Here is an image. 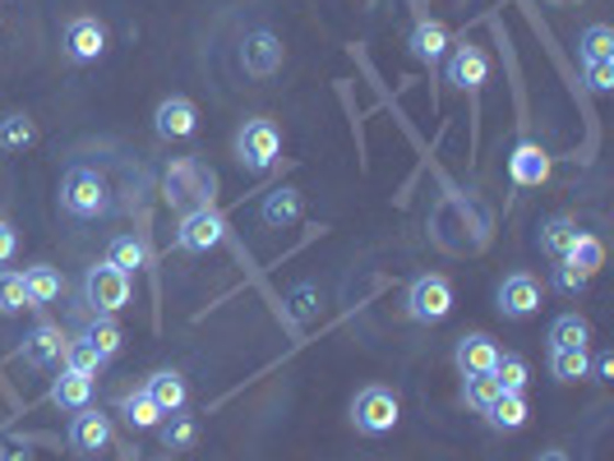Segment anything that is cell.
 Returning <instances> with one entry per match:
<instances>
[{"mask_svg": "<svg viewBox=\"0 0 614 461\" xmlns=\"http://www.w3.org/2000/svg\"><path fill=\"white\" fill-rule=\"evenodd\" d=\"M282 158V129L269 120V116H254L236 129V162L240 171H250V175H263L269 166H277Z\"/></svg>", "mask_w": 614, "mask_h": 461, "instance_id": "cell-3", "label": "cell"}, {"mask_svg": "<svg viewBox=\"0 0 614 461\" xmlns=\"http://www.w3.org/2000/svg\"><path fill=\"white\" fill-rule=\"evenodd\" d=\"M152 129H158V139H190L200 129V106L190 97H162L152 112Z\"/></svg>", "mask_w": 614, "mask_h": 461, "instance_id": "cell-15", "label": "cell"}, {"mask_svg": "<svg viewBox=\"0 0 614 461\" xmlns=\"http://www.w3.org/2000/svg\"><path fill=\"white\" fill-rule=\"evenodd\" d=\"M494 397H499L494 374H463V402H467L471 411H486Z\"/></svg>", "mask_w": 614, "mask_h": 461, "instance_id": "cell-35", "label": "cell"}, {"mask_svg": "<svg viewBox=\"0 0 614 461\" xmlns=\"http://www.w3.org/2000/svg\"><path fill=\"white\" fill-rule=\"evenodd\" d=\"M494 383H499V392H526V383H532V369H526V360L522 356H499V365H494Z\"/></svg>", "mask_w": 614, "mask_h": 461, "instance_id": "cell-32", "label": "cell"}, {"mask_svg": "<svg viewBox=\"0 0 614 461\" xmlns=\"http://www.w3.org/2000/svg\"><path fill=\"white\" fill-rule=\"evenodd\" d=\"M509 181L522 185V189L545 185L550 181V152H545L541 143H532V139H522L513 148V158H509Z\"/></svg>", "mask_w": 614, "mask_h": 461, "instance_id": "cell-16", "label": "cell"}, {"mask_svg": "<svg viewBox=\"0 0 614 461\" xmlns=\"http://www.w3.org/2000/svg\"><path fill=\"white\" fill-rule=\"evenodd\" d=\"M79 342H88V346H93V350H98L102 360H112L116 350H121V327H116L112 319H106V314H98L93 323H83V333H79Z\"/></svg>", "mask_w": 614, "mask_h": 461, "instance_id": "cell-26", "label": "cell"}, {"mask_svg": "<svg viewBox=\"0 0 614 461\" xmlns=\"http://www.w3.org/2000/svg\"><path fill=\"white\" fill-rule=\"evenodd\" d=\"M550 374L555 383H578L591 374V360H587V346H559L550 350Z\"/></svg>", "mask_w": 614, "mask_h": 461, "instance_id": "cell-23", "label": "cell"}, {"mask_svg": "<svg viewBox=\"0 0 614 461\" xmlns=\"http://www.w3.org/2000/svg\"><path fill=\"white\" fill-rule=\"evenodd\" d=\"M112 415H102V411H93V406H83L75 420H70V448L79 452V457H98L106 443H112Z\"/></svg>", "mask_w": 614, "mask_h": 461, "instance_id": "cell-13", "label": "cell"}, {"mask_svg": "<svg viewBox=\"0 0 614 461\" xmlns=\"http://www.w3.org/2000/svg\"><path fill=\"white\" fill-rule=\"evenodd\" d=\"M259 222L273 227V231L296 227V222H300V194H296V189H273L269 199L259 204Z\"/></svg>", "mask_w": 614, "mask_h": 461, "instance_id": "cell-21", "label": "cell"}, {"mask_svg": "<svg viewBox=\"0 0 614 461\" xmlns=\"http://www.w3.org/2000/svg\"><path fill=\"white\" fill-rule=\"evenodd\" d=\"M448 314H453V287H448V277L425 273V277H416L411 287H407V319H416V323H444Z\"/></svg>", "mask_w": 614, "mask_h": 461, "instance_id": "cell-5", "label": "cell"}, {"mask_svg": "<svg viewBox=\"0 0 614 461\" xmlns=\"http://www.w3.org/2000/svg\"><path fill=\"white\" fill-rule=\"evenodd\" d=\"M19 254V231L5 222V217H0V263H10Z\"/></svg>", "mask_w": 614, "mask_h": 461, "instance_id": "cell-40", "label": "cell"}, {"mask_svg": "<svg viewBox=\"0 0 614 461\" xmlns=\"http://www.w3.org/2000/svg\"><path fill=\"white\" fill-rule=\"evenodd\" d=\"M158 434H162V448L167 452H185V448H194V438H200V425H194V415L175 411L171 420L158 425Z\"/></svg>", "mask_w": 614, "mask_h": 461, "instance_id": "cell-28", "label": "cell"}, {"mask_svg": "<svg viewBox=\"0 0 614 461\" xmlns=\"http://www.w3.org/2000/svg\"><path fill=\"white\" fill-rule=\"evenodd\" d=\"M499 314L503 319H532L541 310V287H536V277H526V273H513V277H503L499 281Z\"/></svg>", "mask_w": 614, "mask_h": 461, "instance_id": "cell-12", "label": "cell"}, {"mask_svg": "<svg viewBox=\"0 0 614 461\" xmlns=\"http://www.w3.org/2000/svg\"><path fill=\"white\" fill-rule=\"evenodd\" d=\"M587 273H578V268H568V263H559V273H555V287L564 291V296H582L587 291Z\"/></svg>", "mask_w": 614, "mask_h": 461, "instance_id": "cell-38", "label": "cell"}, {"mask_svg": "<svg viewBox=\"0 0 614 461\" xmlns=\"http://www.w3.org/2000/svg\"><path fill=\"white\" fill-rule=\"evenodd\" d=\"M60 47H65V60H75V65H93L106 56V28L98 24L93 14H79L65 24V37H60Z\"/></svg>", "mask_w": 614, "mask_h": 461, "instance_id": "cell-9", "label": "cell"}, {"mask_svg": "<svg viewBox=\"0 0 614 461\" xmlns=\"http://www.w3.org/2000/svg\"><path fill=\"white\" fill-rule=\"evenodd\" d=\"M65 346H70V337L56 323H37L24 337V346H19V360L33 369H52V365H65Z\"/></svg>", "mask_w": 614, "mask_h": 461, "instance_id": "cell-11", "label": "cell"}, {"mask_svg": "<svg viewBox=\"0 0 614 461\" xmlns=\"http://www.w3.org/2000/svg\"><path fill=\"white\" fill-rule=\"evenodd\" d=\"M292 304H296V319H315V310H319V304H315V287H296L292 291Z\"/></svg>", "mask_w": 614, "mask_h": 461, "instance_id": "cell-39", "label": "cell"}, {"mask_svg": "<svg viewBox=\"0 0 614 461\" xmlns=\"http://www.w3.org/2000/svg\"><path fill=\"white\" fill-rule=\"evenodd\" d=\"M37 143V125L29 120V116H5L0 120V148L5 152H24V148H33Z\"/></svg>", "mask_w": 614, "mask_h": 461, "instance_id": "cell-30", "label": "cell"}, {"mask_svg": "<svg viewBox=\"0 0 614 461\" xmlns=\"http://www.w3.org/2000/svg\"><path fill=\"white\" fill-rule=\"evenodd\" d=\"M407 47H411V56L421 65H439V60H444V51H448V28L439 24V19H421V24L411 28Z\"/></svg>", "mask_w": 614, "mask_h": 461, "instance_id": "cell-17", "label": "cell"}, {"mask_svg": "<svg viewBox=\"0 0 614 461\" xmlns=\"http://www.w3.org/2000/svg\"><path fill=\"white\" fill-rule=\"evenodd\" d=\"M83 296H88V304H93V314H121L125 304H129V273H121L116 263H93L88 268V277H83Z\"/></svg>", "mask_w": 614, "mask_h": 461, "instance_id": "cell-4", "label": "cell"}, {"mask_svg": "<svg viewBox=\"0 0 614 461\" xmlns=\"http://www.w3.org/2000/svg\"><path fill=\"white\" fill-rule=\"evenodd\" d=\"M578 51H582V60H614V33L605 24H591L578 37Z\"/></svg>", "mask_w": 614, "mask_h": 461, "instance_id": "cell-34", "label": "cell"}, {"mask_svg": "<svg viewBox=\"0 0 614 461\" xmlns=\"http://www.w3.org/2000/svg\"><path fill=\"white\" fill-rule=\"evenodd\" d=\"M56 199L70 217H79V222H102V217L112 212V185H106V175L98 166L75 162L70 171L60 175Z\"/></svg>", "mask_w": 614, "mask_h": 461, "instance_id": "cell-2", "label": "cell"}, {"mask_svg": "<svg viewBox=\"0 0 614 461\" xmlns=\"http://www.w3.org/2000/svg\"><path fill=\"white\" fill-rule=\"evenodd\" d=\"M144 392L152 402H158V411L162 415H175V411H185V397H190V388H185V379L175 374V369H158L148 383H144Z\"/></svg>", "mask_w": 614, "mask_h": 461, "instance_id": "cell-18", "label": "cell"}, {"mask_svg": "<svg viewBox=\"0 0 614 461\" xmlns=\"http://www.w3.org/2000/svg\"><path fill=\"white\" fill-rule=\"evenodd\" d=\"M24 310H33L24 273H0V314H24Z\"/></svg>", "mask_w": 614, "mask_h": 461, "instance_id": "cell-33", "label": "cell"}, {"mask_svg": "<svg viewBox=\"0 0 614 461\" xmlns=\"http://www.w3.org/2000/svg\"><path fill=\"white\" fill-rule=\"evenodd\" d=\"M587 88L591 93H610L614 88V60H587Z\"/></svg>", "mask_w": 614, "mask_h": 461, "instance_id": "cell-37", "label": "cell"}, {"mask_svg": "<svg viewBox=\"0 0 614 461\" xmlns=\"http://www.w3.org/2000/svg\"><path fill=\"white\" fill-rule=\"evenodd\" d=\"M102 365H106V360H102L88 342H70V346H65V369H75V374L98 379V369H102Z\"/></svg>", "mask_w": 614, "mask_h": 461, "instance_id": "cell-36", "label": "cell"}, {"mask_svg": "<svg viewBox=\"0 0 614 461\" xmlns=\"http://www.w3.org/2000/svg\"><path fill=\"white\" fill-rule=\"evenodd\" d=\"M227 240V217L217 208H200V212H185L181 227H175V245L190 250V254H208Z\"/></svg>", "mask_w": 614, "mask_h": 461, "instance_id": "cell-7", "label": "cell"}, {"mask_svg": "<svg viewBox=\"0 0 614 461\" xmlns=\"http://www.w3.org/2000/svg\"><path fill=\"white\" fill-rule=\"evenodd\" d=\"M480 415H486V425H490V429H499V434H518L532 411H526V397H518V392H499V397H494L486 411H480Z\"/></svg>", "mask_w": 614, "mask_h": 461, "instance_id": "cell-19", "label": "cell"}, {"mask_svg": "<svg viewBox=\"0 0 614 461\" xmlns=\"http://www.w3.org/2000/svg\"><path fill=\"white\" fill-rule=\"evenodd\" d=\"M24 287H29L33 310H37V304H52V300H60V291H65V277L52 268V263H33V268H24Z\"/></svg>", "mask_w": 614, "mask_h": 461, "instance_id": "cell-22", "label": "cell"}, {"mask_svg": "<svg viewBox=\"0 0 614 461\" xmlns=\"http://www.w3.org/2000/svg\"><path fill=\"white\" fill-rule=\"evenodd\" d=\"M52 402L60 411H83L93 406V379L88 374H75V369H60L56 383H52Z\"/></svg>", "mask_w": 614, "mask_h": 461, "instance_id": "cell-20", "label": "cell"}, {"mask_svg": "<svg viewBox=\"0 0 614 461\" xmlns=\"http://www.w3.org/2000/svg\"><path fill=\"white\" fill-rule=\"evenodd\" d=\"M499 342L490 333H467V337H457V350H453V365H457V374H494V365H499Z\"/></svg>", "mask_w": 614, "mask_h": 461, "instance_id": "cell-14", "label": "cell"}, {"mask_svg": "<svg viewBox=\"0 0 614 461\" xmlns=\"http://www.w3.org/2000/svg\"><path fill=\"white\" fill-rule=\"evenodd\" d=\"M564 263H568V268H578V273H587V277H591V273H596L601 263H605V245H601L596 235L578 231V240L564 250Z\"/></svg>", "mask_w": 614, "mask_h": 461, "instance_id": "cell-25", "label": "cell"}, {"mask_svg": "<svg viewBox=\"0 0 614 461\" xmlns=\"http://www.w3.org/2000/svg\"><path fill=\"white\" fill-rule=\"evenodd\" d=\"M106 263H116L121 273H139V268H148V245L139 235H116L112 250H106Z\"/></svg>", "mask_w": 614, "mask_h": 461, "instance_id": "cell-27", "label": "cell"}, {"mask_svg": "<svg viewBox=\"0 0 614 461\" xmlns=\"http://www.w3.org/2000/svg\"><path fill=\"white\" fill-rule=\"evenodd\" d=\"M240 70L250 79H273L282 70V37L273 28H250L246 42H240Z\"/></svg>", "mask_w": 614, "mask_h": 461, "instance_id": "cell-8", "label": "cell"}, {"mask_svg": "<svg viewBox=\"0 0 614 461\" xmlns=\"http://www.w3.org/2000/svg\"><path fill=\"white\" fill-rule=\"evenodd\" d=\"M587 342H591V327H587L582 314H559L550 323V350H559V346H587Z\"/></svg>", "mask_w": 614, "mask_h": 461, "instance_id": "cell-31", "label": "cell"}, {"mask_svg": "<svg viewBox=\"0 0 614 461\" xmlns=\"http://www.w3.org/2000/svg\"><path fill=\"white\" fill-rule=\"evenodd\" d=\"M550 5H582V0H550Z\"/></svg>", "mask_w": 614, "mask_h": 461, "instance_id": "cell-43", "label": "cell"}, {"mask_svg": "<svg viewBox=\"0 0 614 461\" xmlns=\"http://www.w3.org/2000/svg\"><path fill=\"white\" fill-rule=\"evenodd\" d=\"M444 79L453 83V88H463V93H480L486 88V79H490V56L480 51V47H471V42H457L453 47V56H448V65H444Z\"/></svg>", "mask_w": 614, "mask_h": 461, "instance_id": "cell-10", "label": "cell"}, {"mask_svg": "<svg viewBox=\"0 0 614 461\" xmlns=\"http://www.w3.org/2000/svg\"><path fill=\"white\" fill-rule=\"evenodd\" d=\"M578 240V222L573 217H550V222L541 227V250L550 258H564V250Z\"/></svg>", "mask_w": 614, "mask_h": 461, "instance_id": "cell-29", "label": "cell"}, {"mask_svg": "<svg viewBox=\"0 0 614 461\" xmlns=\"http://www.w3.org/2000/svg\"><path fill=\"white\" fill-rule=\"evenodd\" d=\"M398 420H402V406L388 388H365L351 402V425L361 434H388V429H398Z\"/></svg>", "mask_w": 614, "mask_h": 461, "instance_id": "cell-6", "label": "cell"}, {"mask_svg": "<svg viewBox=\"0 0 614 461\" xmlns=\"http://www.w3.org/2000/svg\"><path fill=\"white\" fill-rule=\"evenodd\" d=\"M596 379H601V383L614 379V356H596Z\"/></svg>", "mask_w": 614, "mask_h": 461, "instance_id": "cell-41", "label": "cell"}, {"mask_svg": "<svg viewBox=\"0 0 614 461\" xmlns=\"http://www.w3.org/2000/svg\"><path fill=\"white\" fill-rule=\"evenodd\" d=\"M162 199L181 217L200 208H217V171L204 158H171L162 171Z\"/></svg>", "mask_w": 614, "mask_h": 461, "instance_id": "cell-1", "label": "cell"}, {"mask_svg": "<svg viewBox=\"0 0 614 461\" xmlns=\"http://www.w3.org/2000/svg\"><path fill=\"white\" fill-rule=\"evenodd\" d=\"M536 461H568V452H559V448H545Z\"/></svg>", "mask_w": 614, "mask_h": 461, "instance_id": "cell-42", "label": "cell"}, {"mask_svg": "<svg viewBox=\"0 0 614 461\" xmlns=\"http://www.w3.org/2000/svg\"><path fill=\"white\" fill-rule=\"evenodd\" d=\"M121 415L129 420V429H158L162 425V411H158V402H152L144 388L125 392V397H121Z\"/></svg>", "mask_w": 614, "mask_h": 461, "instance_id": "cell-24", "label": "cell"}]
</instances>
